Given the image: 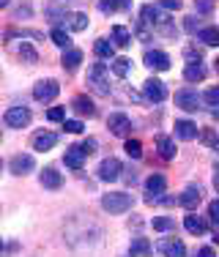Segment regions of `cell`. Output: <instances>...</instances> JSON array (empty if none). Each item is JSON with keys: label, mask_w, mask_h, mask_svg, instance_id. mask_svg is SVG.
<instances>
[{"label": "cell", "mask_w": 219, "mask_h": 257, "mask_svg": "<svg viewBox=\"0 0 219 257\" xmlns=\"http://www.w3.org/2000/svg\"><path fill=\"white\" fill-rule=\"evenodd\" d=\"M88 82L99 96H110V69L104 63H93L88 71Z\"/></svg>", "instance_id": "6da1fadb"}, {"label": "cell", "mask_w": 219, "mask_h": 257, "mask_svg": "<svg viewBox=\"0 0 219 257\" xmlns=\"http://www.w3.org/2000/svg\"><path fill=\"white\" fill-rule=\"evenodd\" d=\"M132 194H126V192H110V194H104L101 197V208L104 211H110V213H126L132 208Z\"/></svg>", "instance_id": "7a4b0ae2"}, {"label": "cell", "mask_w": 219, "mask_h": 257, "mask_svg": "<svg viewBox=\"0 0 219 257\" xmlns=\"http://www.w3.org/2000/svg\"><path fill=\"white\" fill-rule=\"evenodd\" d=\"M3 120L9 128H22V126L30 123V109L28 107H9L3 115Z\"/></svg>", "instance_id": "3957f363"}, {"label": "cell", "mask_w": 219, "mask_h": 257, "mask_svg": "<svg viewBox=\"0 0 219 257\" xmlns=\"http://www.w3.org/2000/svg\"><path fill=\"white\" fill-rule=\"evenodd\" d=\"M164 186H167V181H164L162 173H154L148 181H145V203H159V197L164 194Z\"/></svg>", "instance_id": "277c9868"}, {"label": "cell", "mask_w": 219, "mask_h": 257, "mask_svg": "<svg viewBox=\"0 0 219 257\" xmlns=\"http://www.w3.org/2000/svg\"><path fill=\"white\" fill-rule=\"evenodd\" d=\"M200 101H203V99L197 96V90H194V88H184V90L175 93V104H178L181 109H186V112H197Z\"/></svg>", "instance_id": "5b68a950"}, {"label": "cell", "mask_w": 219, "mask_h": 257, "mask_svg": "<svg viewBox=\"0 0 219 257\" xmlns=\"http://www.w3.org/2000/svg\"><path fill=\"white\" fill-rule=\"evenodd\" d=\"M58 93H60V85L55 82V79H41V82H36V88H33V99L36 101H52Z\"/></svg>", "instance_id": "8992f818"}, {"label": "cell", "mask_w": 219, "mask_h": 257, "mask_svg": "<svg viewBox=\"0 0 219 257\" xmlns=\"http://www.w3.org/2000/svg\"><path fill=\"white\" fill-rule=\"evenodd\" d=\"M143 93H145V99H148V101H156V104L167 99V88H164L162 79H145V82H143Z\"/></svg>", "instance_id": "52a82bcc"}, {"label": "cell", "mask_w": 219, "mask_h": 257, "mask_svg": "<svg viewBox=\"0 0 219 257\" xmlns=\"http://www.w3.org/2000/svg\"><path fill=\"white\" fill-rule=\"evenodd\" d=\"M121 173H124V164H121L118 159H113V156L99 164V178L101 181H118Z\"/></svg>", "instance_id": "ba28073f"}, {"label": "cell", "mask_w": 219, "mask_h": 257, "mask_svg": "<svg viewBox=\"0 0 219 257\" xmlns=\"http://www.w3.org/2000/svg\"><path fill=\"white\" fill-rule=\"evenodd\" d=\"M107 128L115 134V137H126V134L132 132V120L126 118L124 112H115V115H110V118H107Z\"/></svg>", "instance_id": "9c48e42d"}, {"label": "cell", "mask_w": 219, "mask_h": 257, "mask_svg": "<svg viewBox=\"0 0 219 257\" xmlns=\"http://www.w3.org/2000/svg\"><path fill=\"white\" fill-rule=\"evenodd\" d=\"M33 167H36V159L30 156V154H17V156L9 162V170H11L14 175H25V173H30Z\"/></svg>", "instance_id": "30bf717a"}, {"label": "cell", "mask_w": 219, "mask_h": 257, "mask_svg": "<svg viewBox=\"0 0 219 257\" xmlns=\"http://www.w3.org/2000/svg\"><path fill=\"white\" fill-rule=\"evenodd\" d=\"M143 60H145V66H148V69H154V71H167L170 69V58L162 50H148Z\"/></svg>", "instance_id": "8fae6325"}, {"label": "cell", "mask_w": 219, "mask_h": 257, "mask_svg": "<svg viewBox=\"0 0 219 257\" xmlns=\"http://www.w3.org/2000/svg\"><path fill=\"white\" fill-rule=\"evenodd\" d=\"M156 249H159L164 257H184L186 254V246L181 241H175V238H162V241L156 243Z\"/></svg>", "instance_id": "7c38bea8"}, {"label": "cell", "mask_w": 219, "mask_h": 257, "mask_svg": "<svg viewBox=\"0 0 219 257\" xmlns=\"http://www.w3.org/2000/svg\"><path fill=\"white\" fill-rule=\"evenodd\" d=\"M63 162H66V167H71V170H82V162H85L82 145H71V148H66Z\"/></svg>", "instance_id": "4fadbf2b"}, {"label": "cell", "mask_w": 219, "mask_h": 257, "mask_svg": "<svg viewBox=\"0 0 219 257\" xmlns=\"http://www.w3.org/2000/svg\"><path fill=\"white\" fill-rule=\"evenodd\" d=\"M200 200H203V192H200L197 186H189V189H186V192L178 197V205H184L186 211H194V208L200 205Z\"/></svg>", "instance_id": "5bb4252c"}, {"label": "cell", "mask_w": 219, "mask_h": 257, "mask_svg": "<svg viewBox=\"0 0 219 257\" xmlns=\"http://www.w3.org/2000/svg\"><path fill=\"white\" fill-rule=\"evenodd\" d=\"M63 69L66 71H74V69H80V63H82V50H77V47H69V50H63Z\"/></svg>", "instance_id": "9a60e30c"}, {"label": "cell", "mask_w": 219, "mask_h": 257, "mask_svg": "<svg viewBox=\"0 0 219 257\" xmlns=\"http://www.w3.org/2000/svg\"><path fill=\"white\" fill-rule=\"evenodd\" d=\"M55 143H58V134L55 132H41L33 137V151H50V148H55Z\"/></svg>", "instance_id": "2e32d148"}, {"label": "cell", "mask_w": 219, "mask_h": 257, "mask_svg": "<svg viewBox=\"0 0 219 257\" xmlns=\"http://www.w3.org/2000/svg\"><path fill=\"white\" fill-rule=\"evenodd\" d=\"M175 137L189 143V140L197 137V126H194L192 120H175Z\"/></svg>", "instance_id": "e0dca14e"}, {"label": "cell", "mask_w": 219, "mask_h": 257, "mask_svg": "<svg viewBox=\"0 0 219 257\" xmlns=\"http://www.w3.org/2000/svg\"><path fill=\"white\" fill-rule=\"evenodd\" d=\"M71 109H74L77 115H88V118L96 115V107H93V101H90L88 96H77V99L71 101Z\"/></svg>", "instance_id": "ac0fdd59"}, {"label": "cell", "mask_w": 219, "mask_h": 257, "mask_svg": "<svg viewBox=\"0 0 219 257\" xmlns=\"http://www.w3.org/2000/svg\"><path fill=\"white\" fill-rule=\"evenodd\" d=\"M60 183H63V178H60V173L55 167H47L44 173H41V186L47 189H60Z\"/></svg>", "instance_id": "d6986e66"}, {"label": "cell", "mask_w": 219, "mask_h": 257, "mask_svg": "<svg viewBox=\"0 0 219 257\" xmlns=\"http://www.w3.org/2000/svg\"><path fill=\"white\" fill-rule=\"evenodd\" d=\"M197 41H203L205 47H219V28H214V25L203 28L197 33Z\"/></svg>", "instance_id": "ffe728a7"}, {"label": "cell", "mask_w": 219, "mask_h": 257, "mask_svg": "<svg viewBox=\"0 0 219 257\" xmlns=\"http://www.w3.org/2000/svg\"><path fill=\"white\" fill-rule=\"evenodd\" d=\"M156 148H159V156L167 159V162L175 156V143L170 137H164V134H162V137H156Z\"/></svg>", "instance_id": "44dd1931"}, {"label": "cell", "mask_w": 219, "mask_h": 257, "mask_svg": "<svg viewBox=\"0 0 219 257\" xmlns=\"http://www.w3.org/2000/svg\"><path fill=\"white\" fill-rule=\"evenodd\" d=\"M93 52L99 55V58H107V60H115V44L113 41H107V39H99L93 44Z\"/></svg>", "instance_id": "7402d4cb"}, {"label": "cell", "mask_w": 219, "mask_h": 257, "mask_svg": "<svg viewBox=\"0 0 219 257\" xmlns=\"http://www.w3.org/2000/svg\"><path fill=\"white\" fill-rule=\"evenodd\" d=\"M66 25L74 30V33H80V30L88 28V17L80 14V11H74V14H66Z\"/></svg>", "instance_id": "603a6c76"}, {"label": "cell", "mask_w": 219, "mask_h": 257, "mask_svg": "<svg viewBox=\"0 0 219 257\" xmlns=\"http://www.w3.org/2000/svg\"><path fill=\"white\" fill-rule=\"evenodd\" d=\"M113 44H118V47H129V44H132V33H129V28L115 25V28H113Z\"/></svg>", "instance_id": "cb8c5ba5"}, {"label": "cell", "mask_w": 219, "mask_h": 257, "mask_svg": "<svg viewBox=\"0 0 219 257\" xmlns=\"http://www.w3.org/2000/svg\"><path fill=\"white\" fill-rule=\"evenodd\" d=\"M151 241L148 238H135V241H132V257H148L151 254Z\"/></svg>", "instance_id": "d4e9b609"}, {"label": "cell", "mask_w": 219, "mask_h": 257, "mask_svg": "<svg viewBox=\"0 0 219 257\" xmlns=\"http://www.w3.org/2000/svg\"><path fill=\"white\" fill-rule=\"evenodd\" d=\"M184 227L189 230L192 235H203V232H205V222L200 216H194V213H189V216L184 219Z\"/></svg>", "instance_id": "484cf974"}, {"label": "cell", "mask_w": 219, "mask_h": 257, "mask_svg": "<svg viewBox=\"0 0 219 257\" xmlns=\"http://www.w3.org/2000/svg\"><path fill=\"white\" fill-rule=\"evenodd\" d=\"M184 79L186 82H200V79H205V69L200 63H189L184 69Z\"/></svg>", "instance_id": "4316f807"}, {"label": "cell", "mask_w": 219, "mask_h": 257, "mask_svg": "<svg viewBox=\"0 0 219 257\" xmlns=\"http://www.w3.org/2000/svg\"><path fill=\"white\" fill-rule=\"evenodd\" d=\"M50 39H52V44L63 47V50H69V44H71L69 33H66V30H60V28H55V30H52V33H50Z\"/></svg>", "instance_id": "83f0119b"}, {"label": "cell", "mask_w": 219, "mask_h": 257, "mask_svg": "<svg viewBox=\"0 0 219 257\" xmlns=\"http://www.w3.org/2000/svg\"><path fill=\"white\" fill-rule=\"evenodd\" d=\"M129 66H132L129 58H115V60H113V71H115L118 77H126V74H129Z\"/></svg>", "instance_id": "f1b7e54d"}, {"label": "cell", "mask_w": 219, "mask_h": 257, "mask_svg": "<svg viewBox=\"0 0 219 257\" xmlns=\"http://www.w3.org/2000/svg\"><path fill=\"white\" fill-rule=\"evenodd\" d=\"M175 227V222L170 216H156L154 219V230H159V232H167V230H173Z\"/></svg>", "instance_id": "f546056e"}, {"label": "cell", "mask_w": 219, "mask_h": 257, "mask_svg": "<svg viewBox=\"0 0 219 257\" xmlns=\"http://www.w3.org/2000/svg\"><path fill=\"white\" fill-rule=\"evenodd\" d=\"M126 154H129L132 159L143 156V145H140V140H126Z\"/></svg>", "instance_id": "4dcf8cb0"}, {"label": "cell", "mask_w": 219, "mask_h": 257, "mask_svg": "<svg viewBox=\"0 0 219 257\" xmlns=\"http://www.w3.org/2000/svg\"><path fill=\"white\" fill-rule=\"evenodd\" d=\"M20 55H22V60H25V63H36V60H39V55H36V50L30 44H22L20 47Z\"/></svg>", "instance_id": "1f68e13d"}, {"label": "cell", "mask_w": 219, "mask_h": 257, "mask_svg": "<svg viewBox=\"0 0 219 257\" xmlns=\"http://www.w3.org/2000/svg\"><path fill=\"white\" fill-rule=\"evenodd\" d=\"M208 219H211V224H216V227H219V200L208 203Z\"/></svg>", "instance_id": "d6a6232c"}, {"label": "cell", "mask_w": 219, "mask_h": 257, "mask_svg": "<svg viewBox=\"0 0 219 257\" xmlns=\"http://www.w3.org/2000/svg\"><path fill=\"white\" fill-rule=\"evenodd\" d=\"M194 9L203 11V14H211L214 11V0H194Z\"/></svg>", "instance_id": "836d02e7"}, {"label": "cell", "mask_w": 219, "mask_h": 257, "mask_svg": "<svg viewBox=\"0 0 219 257\" xmlns=\"http://www.w3.org/2000/svg\"><path fill=\"white\" fill-rule=\"evenodd\" d=\"M63 128H66L69 134H80V132H82V120H66Z\"/></svg>", "instance_id": "e575fe53"}, {"label": "cell", "mask_w": 219, "mask_h": 257, "mask_svg": "<svg viewBox=\"0 0 219 257\" xmlns=\"http://www.w3.org/2000/svg\"><path fill=\"white\" fill-rule=\"evenodd\" d=\"M47 118H50V120H63L66 118V109L63 107H52L50 112H47Z\"/></svg>", "instance_id": "d590c367"}, {"label": "cell", "mask_w": 219, "mask_h": 257, "mask_svg": "<svg viewBox=\"0 0 219 257\" xmlns=\"http://www.w3.org/2000/svg\"><path fill=\"white\" fill-rule=\"evenodd\" d=\"M96 145H99V143H96L93 137H90V140H85V143H82V151H85V156L96 154Z\"/></svg>", "instance_id": "8d00e7d4"}, {"label": "cell", "mask_w": 219, "mask_h": 257, "mask_svg": "<svg viewBox=\"0 0 219 257\" xmlns=\"http://www.w3.org/2000/svg\"><path fill=\"white\" fill-rule=\"evenodd\" d=\"M159 6H162V9H167V11H178L181 9V0H159Z\"/></svg>", "instance_id": "74e56055"}, {"label": "cell", "mask_w": 219, "mask_h": 257, "mask_svg": "<svg viewBox=\"0 0 219 257\" xmlns=\"http://www.w3.org/2000/svg\"><path fill=\"white\" fill-rule=\"evenodd\" d=\"M99 9L104 11V14H110V11H115V9H118V3H115V0H101V3H99Z\"/></svg>", "instance_id": "f35d334b"}, {"label": "cell", "mask_w": 219, "mask_h": 257, "mask_svg": "<svg viewBox=\"0 0 219 257\" xmlns=\"http://www.w3.org/2000/svg\"><path fill=\"white\" fill-rule=\"evenodd\" d=\"M205 101H208V104H219V88H211L208 93H205Z\"/></svg>", "instance_id": "ab89813d"}, {"label": "cell", "mask_w": 219, "mask_h": 257, "mask_svg": "<svg viewBox=\"0 0 219 257\" xmlns=\"http://www.w3.org/2000/svg\"><path fill=\"white\" fill-rule=\"evenodd\" d=\"M197 254H200V257H214V249H211V246H203Z\"/></svg>", "instance_id": "60d3db41"}, {"label": "cell", "mask_w": 219, "mask_h": 257, "mask_svg": "<svg viewBox=\"0 0 219 257\" xmlns=\"http://www.w3.org/2000/svg\"><path fill=\"white\" fill-rule=\"evenodd\" d=\"M186 30H189V33H194V30H197V22H194V17H189V20H186Z\"/></svg>", "instance_id": "b9f144b4"}, {"label": "cell", "mask_w": 219, "mask_h": 257, "mask_svg": "<svg viewBox=\"0 0 219 257\" xmlns=\"http://www.w3.org/2000/svg\"><path fill=\"white\" fill-rule=\"evenodd\" d=\"M118 3V9H132V0H115Z\"/></svg>", "instance_id": "7bdbcfd3"}, {"label": "cell", "mask_w": 219, "mask_h": 257, "mask_svg": "<svg viewBox=\"0 0 219 257\" xmlns=\"http://www.w3.org/2000/svg\"><path fill=\"white\" fill-rule=\"evenodd\" d=\"M214 189L219 192V173H216V178H214Z\"/></svg>", "instance_id": "ee69618b"}, {"label": "cell", "mask_w": 219, "mask_h": 257, "mask_svg": "<svg viewBox=\"0 0 219 257\" xmlns=\"http://www.w3.org/2000/svg\"><path fill=\"white\" fill-rule=\"evenodd\" d=\"M214 243H216V246H219V232H216V235H214Z\"/></svg>", "instance_id": "f6af8a7d"}, {"label": "cell", "mask_w": 219, "mask_h": 257, "mask_svg": "<svg viewBox=\"0 0 219 257\" xmlns=\"http://www.w3.org/2000/svg\"><path fill=\"white\" fill-rule=\"evenodd\" d=\"M0 6H9V0H0Z\"/></svg>", "instance_id": "bcb514c9"}, {"label": "cell", "mask_w": 219, "mask_h": 257, "mask_svg": "<svg viewBox=\"0 0 219 257\" xmlns=\"http://www.w3.org/2000/svg\"><path fill=\"white\" fill-rule=\"evenodd\" d=\"M214 63H216V71H219V58H216V60H214Z\"/></svg>", "instance_id": "7dc6e473"}, {"label": "cell", "mask_w": 219, "mask_h": 257, "mask_svg": "<svg viewBox=\"0 0 219 257\" xmlns=\"http://www.w3.org/2000/svg\"><path fill=\"white\" fill-rule=\"evenodd\" d=\"M216 148H219V143H216Z\"/></svg>", "instance_id": "c3c4849f"}]
</instances>
